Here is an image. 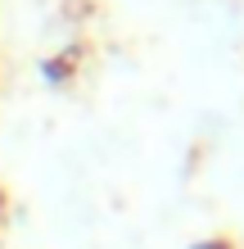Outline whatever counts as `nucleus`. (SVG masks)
<instances>
[{
	"label": "nucleus",
	"instance_id": "nucleus-1",
	"mask_svg": "<svg viewBox=\"0 0 244 249\" xmlns=\"http://www.w3.org/2000/svg\"><path fill=\"white\" fill-rule=\"evenodd\" d=\"M204 249H217V245H204Z\"/></svg>",
	"mask_w": 244,
	"mask_h": 249
}]
</instances>
